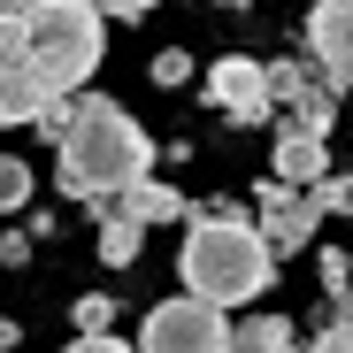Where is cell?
<instances>
[{"label": "cell", "instance_id": "cell-1", "mask_svg": "<svg viewBox=\"0 0 353 353\" xmlns=\"http://www.w3.org/2000/svg\"><path fill=\"white\" fill-rule=\"evenodd\" d=\"M139 176H154V139H146V123L123 115L115 100L85 92V100H77V123L62 131V146H54V185H62V200L100 208V200H115L123 185H139Z\"/></svg>", "mask_w": 353, "mask_h": 353}, {"label": "cell", "instance_id": "cell-2", "mask_svg": "<svg viewBox=\"0 0 353 353\" xmlns=\"http://www.w3.org/2000/svg\"><path fill=\"white\" fill-rule=\"evenodd\" d=\"M176 276H185V300H208V307H246L276 284V261L261 246V230L246 208H192V230H185V254H176Z\"/></svg>", "mask_w": 353, "mask_h": 353}, {"label": "cell", "instance_id": "cell-3", "mask_svg": "<svg viewBox=\"0 0 353 353\" xmlns=\"http://www.w3.org/2000/svg\"><path fill=\"white\" fill-rule=\"evenodd\" d=\"M16 16H23V70L46 92H77L100 70L108 23L85 8V0H39V8H16Z\"/></svg>", "mask_w": 353, "mask_h": 353}, {"label": "cell", "instance_id": "cell-4", "mask_svg": "<svg viewBox=\"0 0 353 353\" xmlns=\"http://www.w3.org/2000/svg\"><path fill=\"white\" fill-rule=\"evenodd\" d=\"M131 353H230V323L208 300H161Z\"/></svg>", "mask_w": 353, "mask_h": 353}, {"label": "cell", "instance_id": "cell-5", "mask_svg": "<svg viewBox=\"0 0 353 353\" xmlns=\"http://www.w3.org/2000/svg\"><path fill=\"white\" fill-rule=\"evenodd\" d=\"M269 70V115H284V131L300 139H330V115H338V92L292 54V62H261Z\"/></svg>", "mask_w": 353, "mask_h": 353}, {"label": "cell", "instance_id": "cell-6", "mask_svg": "<svg viewBox=\"0 0 353 353\" xmlns=\"http://www.w3.org/2000/svg\"><path fill=\"white\" fill-rule=\"evenodd\" d=\"M315 223H323V215H315V200H307V192L276 185V176H261V185H254V230H261L269 261H284V254H307Z\"/></svg>", "mask_w": 353, "mask_h": 353}, {"label": "cell", "instance_id": "cell-7", "mask_svg": "<svg viewBox=\"0 0 353 353\" xmlns=\"http://www.w3.org/2000/svg\"><path fill=\"white\" fill-rule=\"evenodd\" d=\"M300 39H307L300 62H315V77H323L330 92H345V62H353V0H315L307 23H300Z\"/></svg>", "mask_w": 353, "mask_h": 353}, {"label": "cell", "instance_id": "cell-8", "mask_svg": "<svg viewBox=\"0 0 353 353\" xmlns=\"http://www.w3.org/2000/svg\"><path fill=\"white\" fill-rule=\"evenodd\" d=\"M208 100L230 115V123H276L269 115V70L246 62V54H223V62L208 70Z\"/></svg>", "mask_w": 353, "mask_h": 353}, {"label": "cell", "instance_id": "cell-9", "mask_svg": "<svg viewBox=\"0 0 353 353\" xmlns=\"http://www.w3.org/2000/svg\"><path fill=\"white\" fill-rule=\"evenodd\" d=\"M108 208L123 215V223H139V230H146V223H192V200L176 192V185H161V176H139V185H123Z\"/></svg>", "mask_w": 353, "mask_h": 353}, {"label": "cell", "instance_id": "cell-10", "mask_svg": "<svg viewBox=\"0 0 353 353\" xmlns=\"http://www.w3.org/2000/svg\"><path fill=\"white\" fill-rule=\"evenodd\" d=\"M323 169H330V139H300V131H276V154H269V176H276V185L307 192Z\"/></svg>", "mask_w": 353, "mask_h": 353}, {"label": "cell", "instance_id": "cell-11", "mask_svg": "<svg viewBox=\"0 0 353 353\" xmlns=\"http://www.w3.org/2000/svg\"><path fill=\"white\" fill-rule=\"evenodd\" d=\"M46 100V85L23 70V54H0V123H31Z\"/></svg>", "mask_w": 353, "mask_h": 353}, {"label": "cell", "instance_id": "cell-12", "mask_svg": "<svg viewBox=\"0 0 353 353\" xmlns=\"http://www.w3.org/2000/svg\"><path fill=\"white\" fill-rule=\"evenodd\" d=\"M230 353H300V330L284 315H239L230 323Z\"/></svg>", "mask_w": 353, "mask_h": 353}, {"label": "cell", "instance_id": "cell-13", "mask_svg": "<svg viewBox=\"0 0 353 353\" xmlns=\"http://www.w3.org/2000/svg\"><path fill=\"white\" fill-rule=\"evenodd\" d=\"M92 215H100V261H108V269H131V261H139V246H146V230H139V223H123L108 200H100Z\"/></svg>", "mask_w": 353, "mask_h": 353}, {"label": "cell", "instance_id": "cell-14", "mask_svg": "<svg viewBox=\"0 0 353 353\" xmlns=\"http://www.w3.org/2000/svg\"><path fill=\"white\" fill-rule=\"evenodd\" d=\"M31 200V161H16V154H0V215H16Z\"/></svg>", "mask_w": 353, "mask_h": 353}, {"label": "cell", "instance_id": "cell-15", "mask_svg": "<svg viewBox=\"0 0 353 353\" xmlns=\"http://www.w3.org/2000/svg\"><path fill=\"white\" fill-rule=\"evenodd\" d=\"M307 200H315V215H345V208H353V185H345L338 169H323L315 185H307Z\"/></svg>", "mask_w": 353, "mask_h": 353}, {"label": "cell", "instance_id": "cell-16", "mask_svg": "<svg viewBox=\"0 0 353 353\" xmlns=\"http://www.w3.org/2000/svg\"><path fill=\"white\" fill-rule=\"evenodd\" d=\"M315 276H323V307H345V276H353V269H345V254H338V246H323V254H315Z\"/></svg>", "mask_w": 353, "mask_h": 353}, {"label": "cell", "instance_id": "cell-17", "mask_svg": "<svg viewBox=\"0 0 353 353\" xmlns=\"http://www.w3.org/2000/svg\"><path fill=\"white\" fill-rule=\"evenodd\" d=\"M345 345H353V330H345V307H330V315L307 330V345H300V353H345Z\"/></svg>", "mask_w": 353, "mask_h": 353}, {"label": "cell", "instance_id": "cell-18", "mask_svg": "<svg viewBox=\"0 0 353 353\" xmlns=\"http://www.w3.org/2000/svg\"><path fill=\"white\" fill-rule=\"evenodd\" d=\"M108 323H115V300H108V292H85V300H77V338H92Z\"/></svg>", "mask_w": 353, "mask_h": 353}, {"label": "cell", "instance_id": "cell-19", "mask_svg": "<svg viewBox=\"0 0 353 353\" xmlns=\"http://www.w3.org/2000/svg\"><path fill=\"white\" fill-rule=\"evenodd\" d=\"M85 8H92L100 23H108V16H115V23H139V16H154V8H161V0H85Z\"/></svg>", "mask_w": 353, "mask_h": 353}, {"label": "cell", "instance_id": "cell-20", "mask_svg": "<svg viewBox=\"0 0 353 353\" xmlns=\"http://www.w3.org/2000/svg\"><path fill=\"white\" fill-rule=\"evenodd\" d=\"M185 77H192V54L185 46H161L154 54V85H185Z\"/></svg>", "mask_w": 353, "mask_h": 353}, {"label": "cell", "instance_id": "cell-21", "mask_svg": "<svg viewBox=\"0 0 353 353\" xmlns=\"http://www.w3.org/2000/svg\"><path fill=\"white\" fill-rule=\"evenodd\" d=\"M62 353H131V345H123V338H115V330H92V338H70Z\"/></svg>", "mask_w": 353, "mask_h": 353}, {"label": "cell", "instance_id": "cell-22", "mask_svg": "<svg viewBox=\"0 0 353 353\" xmlns=\"http://www.w3.org/2000/svg\"><path fill=\"white\" fill-rule=\"evenodd\" d=\"M0 261H8V269L31 261V239H23V230H0Z\"/></svg>", "mask_w": 353, "mask_h": 353}, {"label": "cell", "instance_id": "cell-23", "mask_svg": "<svg viewBox=\"0 0 353 353\" xmlns=\"http://www.w3.org/2000/svg\"><path fill=\"white\" fill-rule=\"evenodd\" d=\"M8 8H39V0H8Z\"/></svg>", "mask_w": 353, "mask_h": 353}, {"label": "cell", "instance_id": "cell-24", "mask_svg": "<svg viewBox=\"0 0 353 353\" xmlns=\"http://www.w3.org/2000/svg\"><path fill=\"white\" fill-rule=\"evenodd\" d=\"M223 8H246V0H223Z\"/></svg>", "mask_w": 353, "mask_h": 353}, {"label": "cell", "instance_id": "cell-25", "mask_svg": "<svg viewBox=\"0 0 353 353\" xmlns=\"http://www.w3.org/2000/svg\"><path fill=\"white\" fill-rule=\"evenodd\" d=\"M0 353H8V345H0Z\"/></svg>", "mask_w": 353, "mask_h": 353}]
</instances>
